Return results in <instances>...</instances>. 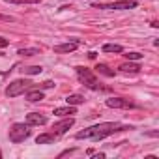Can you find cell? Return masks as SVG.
<instances>
[{
	"label": "cell",
	"instance_id": "1",
	"mask_svg": "<svg viewBox=\"0 0 159 159\" xmlns=\"http://www.w3.org/2000/svg\"><path fill=\"white\" fill-rule=\"evenodd\" d=\"M124 129H131L127 125H120L116 122H105V124H98V125H92L88 129H83L77 133V139H90V140H101L116 131H124Z\"/></svg>",
	"mask_w": 159,
	"mask_h": 159
},
{
	"label": "cell",
	"instance_id": "2",
	"mask_svg": "<svg viewBox=\"0 0 159 159\" xmlns=\"http://www.w3.org/2000/svg\"><path fill=\"white\" fill-rule=\"evenodd\" d=\"M32 84H34V83L26 81V79H17V81H13V83L6 88V96H8V98H17V96H21V94H25L26 90H30Z\"/></svg>",
	"mask_w": 159,
	"mask_h": 159
},
{
	"label": "cell",
	"instance_id": "3",
	"mask_svg": "<svg viewBox=\"0 0 159 159\" xmlns=\"http://www.w3.org/2000/svg\"><path fill=\"white\" fill-rule=\"evenodd\" d=\"M77 75H79V79H81V83H83L84 86H88V88H92V90H98V88H99L96 75H94L88 67H81V66H79V67H77Z\"/></svg>",
	"mask_w": 159,
	"mask_h": 159
},
{
	"label": "cell",
	"instance_id": "4",
	"mask_svg": "<svg viewBox=\"0 0 159 159\" xmlns=\"http://www.w3.org/2000/svg\"><path fill=\"white\" fill-rule=\"evenodd\" d=\"M28 137H30L28 124H15V125H11V129H10V140L11 142L17 144V142H23Z\"/></svg>",
	"mask_w": 159,
	"mask_h": 159
},
{
	"label": "cell",
	"instance_id": "5",
	"mask_svg": "<svg viewBox=\"0 0 159 159\" xmlns=\"http://www.w3.org/2000/svg\"><path fill=\"white\" fill-rule=\"evenodd\" d=\"M98 10H133L137 8L135 0H118V2H109V4H94Z\"/></svg>",
	"mask_w": 159,
	"mask_h": 159
},
{
	"label": "cell",
	"instance_id": "6",
	"mask_svg": "<svg viewBox=\"0 0 159 159\" xmlns=\"http://www.w3.org/2000/svg\"><path fill=\"white\" fill-rule=\"evenodd\" d=\"M105 103L111 109H131L133 107V103L129 99H122V98H109Z\"/></svg>",
	"mask_w": 159,
	"mask_h": 159
},
{
	"label": "cell",
	"instance_id": "7",
	"mask_svg": "<svg viewBox=\"0 0 159 159\" xmlns=\"http://www.w3.org/2000/svg\"><path fill=\"white\" fill-rule=\"evenodd\" d=\"M73 124H75V120H73V118H66V120H62V122H56V124L52 125V133L62 135V133H66Z\"/></svg>",
	"mask_w": 159,
	"mask_h": 159
},
{
	"label": "cell",
	"instance_id": "8",
	"mask_svg": "<svg viewBox=\"0 0 159 159\" xmlns=\"http://www.w3.org/2000/svg\"><path fill=\"white\" fill-rule=\"evenodd\" d=\"M47 122V118L43 116V114H39V112H30V114H26V124L28 125H43Z\"/></svg>",
	"mask_w": 159,
	"mask_h": 159
},
{
	"label": "cell",
	"instance_id": "9",
	"mask_svg": "<svg viewBox=\"0 0 159 159\" xmlns=\"http://www.w3.org/2000/svg\"><path fill=\"white\" fill-rule=\"evenodd\" d=\"M77 47H79V41H67V43L54 45V52H73Z\"/></svg>",
	"mask_w": 159,
	"mask_h": 159
},
{
	"label": "cell",
	"instance_id": "10",
	"mask_svg": "<svg viewBox=\"0 0 159 159\" xmlns=\"http://www.w3.org/2000/svg\"><path fill=\"white\" fill-rule=\"evenodd\" d=\"M56 133H43V135H38L36 137V144H52L56 140Z\"/></svg>",
	"mask_w": 159,
	"mask_h": 159
},
{
	"label": "cell",
	"instance_id": "11",
	"mask_svg": "<svg viewBox=\"0 0 159 159\" xmlns=\"http://www.w3.org/2000/svg\"><path fill=\"white\" fill-rule=\"evenodd\" d=\"M77 112V109L73 107V105H67V107H58V109H54V114L56 116H62V118H66V116H71V114H75Z\"/></svg>",
	"mask_w": 159,
	"mask_h": 159
},
{
	"label": "cell",
	"instance_id": "12",
	"mask_svg": "<svg viewBox=\"0 0 159 159\" xmlns=\"http://www.w3.org/2000/svg\"><path fill=\"white\" fill-rule=\"evenodd\" d=\"M26 99L30 103H38L43 99V92L41 90H26Z\"/></svg>",
	"mask_w": 159,
	"mask_h": 159
},
{
	"label": "cell",
	"instance_id": "13",
	"mask_svg": "<svg viewBox=\"0 0 159 159\" xmlns=\"http://www.w3.org/2000/svg\"><path fill=\"white\" fill-rule=\"evenodd\" d=\"M66 101H67V105L77 107V105L84 103V98H83V96H79V94H71V96H67V98H66Z\"/></svg>",
	"mask_w": 159,
	"mask_h": 159
},
{
	"label": "cell",
	"instance_id": "14",
	"mask_svg": "<svg viewBox=\"0 0 159 159\" xmlns=\"http://www.w3.org/2000/svg\"><path fill=\"white\" fill-rule=\"evenodd\" d=\"M120 71H124V73H139L140 67L137 64H122L120 66Z\"/></svg>",
	"mask_w": 159,
	"mask_h": 159
},
{
	"label": "cell",
	"instance_id": "15",
	"mask_svg": "<svg viewBox=\"0 0 159 159\" xmlns=\"http://www.w3.org/2000/svg\"><path fill=\"white\" fill-rule=\"evenodd\" d=\"M124 47L122 45H116V43H107L103 45V52H122Z\"/></svg>",
	"mask_w": 159,
	"mask_h": 159
},
{
	"label": "cell",
	"instance_id": "16",
	"mask_svg": "<svg viewBox=\"0 0 159 159\" xmlns=\"http://www.w3.org/2000/svg\"><path fill=\"white\" fill-rule=\"evenodd\" d=\"M96 69H98L101 75H105V77H114V71H112V69H109V66H105V64H99Z\"/></svg>",
	"mask_w": 159,
	"mask_h": 159
},
{
	"label": "cell",
	"instance_id": "17",
	"mask_svg": "<svg viewBox=\"0 0 159 159\" xmlns=\"http://www.w3.org/2000/svg\"><path fill=\"white\" fill-rule=\"evenodd\" d=\"M41 71H43V67H39V66H30V67H25L23 69V73H26V75H38Z\"/></svg>",
	"mask_w": 159,
	"mask_h": 159
},
{
	"label": "cell",
	"instance_id": "18",
	"mask_svg": "<svg viewBox=\"0 0 159 159\" xmlns=\"http://www.w3.org/2000/svg\"><path fill=\"white\" fill-rule=\"evenodd\" d=\"M4 2H10V4H39L41 0H4Z\"/></svg>",
	"mask_w": 159,
	"mask_h": 159
},
{
	"label": "cell",
	"instance_id": "19",
	"mask_svg": "<svg viewBox=\"0 0 159 159\" xmlns=\"http://www.w3.org/2000/svg\"><path fill=\"white\" fill-rule=\"evenodd\" d=\"M19 54L21 56H34V54H39L38 49H19Z\"/></svg>",
	"mask_w": 159,
	"mask_h": 159
},
{
	"label": "cell",
	"instance_id": "20",
	"mask_svg": "<svg viewBox=\"0 0 159 159\" xmlns=\"http://www.w3.org/2000/svg\"><path fill=\"white\" fill-rule=\"evenodd\" d=\"M125 58H127V60H140V58H142V54H139V52H127V54H125Z\"/></svg>",
	"mask_w": 159,
	"mask_h": 159
},
{
	"label": "cell",
	"instance_id": "21",
	"mask_svg": "<svg viewBox=\"0 0 159 159\" xmlns=\"http://www.w3.org/2000/svg\"><path fill=\"white\" fill-rule=\"evenodd\" d=\"M54 86V83L52 81H45V83H41L39 84V90H45V88H52Z\"/></svg>",
	"mask_w": 159,
	"mask_h": 159
},
{
	"label": "cell",
	"instance_id": "22",
	"mask_svg": "<svg viewBox=\"0 0 159 159\" xmlns=\"http://www.w3.org/2000/svg\"><path fill=\"white\" fill-rule=\"evenodd\" d=\"M8 43H10V41H8L6 38H2V36H0V49H4V47H8Z\"/></svg>",
	"mask_w": 159,
	"mask_h": 159
}]
</instances>
